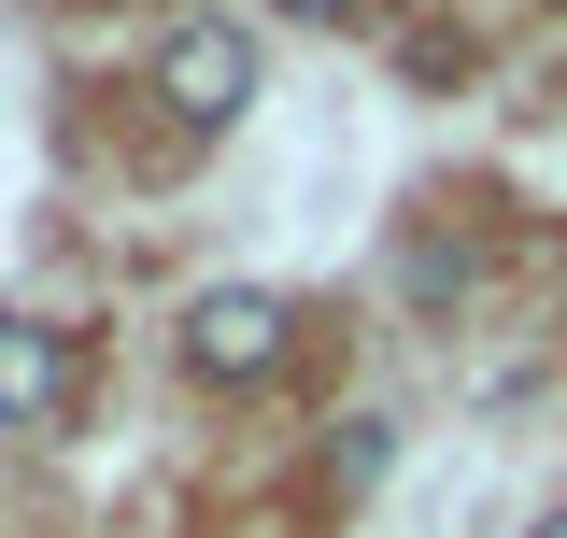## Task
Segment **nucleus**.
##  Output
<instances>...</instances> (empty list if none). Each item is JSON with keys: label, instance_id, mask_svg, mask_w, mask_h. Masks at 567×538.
I'll list each match as a JSON object with an SVG mask.
<instances>
[{"label": "nucleus", "instance_id": "nucleus-1", "mask_svg": "<svg viewBox=\"0 0 567 538\" xmlns=\"http://www.w3.org/2000/svg\"><path fill=\"white\" fill-rule=\"evenodd\" d=\"M256 85H270V58H256V29H227V14H185V29L156 43V100H171L185 128H241Z\"/></svg>", "mask_w": 567, "mask_h": 538}, {"label": "nucleus", "instance_id": "nucleus-5", "mask_svg": "<svg viewBox=\"0 0 567 538\" xmlns=\"http://www.w3.org/2000/svg\"><path fill=\"white\" fill-rule=\"evenodd\" d=\"M270 14H298V29H327V14H341V0H270Z\"/></svg>", "mask_w": 567, "mask_h": 538}, {"label": "nucleus", "instance_id": "nucleus-3", "mask_svg": "<svg viewBox=\"0 0 567 538\" xmlns=\"http://www.w3.org/2000/svg\"><path fill=\"white\" fill-rule=\"evenodd\" d=\"M71 425V340L43 312H0V439H43Z\"/></svg>", "mask_w": 567, "mask_h": 538}, {"label": "nucleus", "instance_id": "nucleus-4", "mask_svg": "<svg viewBox=\"0 0 567 538\" xmlns=\"http://www.w3.org/2000/svg\"><path fill=\"white\" fill-rule=\"evenodd\" d=\"M383 439H398L383 411H354V425H341V454H327V468H341V496H369V482H383Z\"/></svg>", "mask_w": 567, "mask_h": 538}, {"label": "nucleus", "instance_id": "nucleus-2", "mask_svg": "<svg viewBox=\"0 0 567 538\" xmlns=\"http://www.w3.org/2000/svg\"><path fill=\"white\" fill-rule=\"evenodd\" d=\"M284 327H298V312H284L270 283H213L199 312H185V369H199V383H270Z\"/></svg>", "mask_w": 567, "mask_h": 538}]
</instances>
